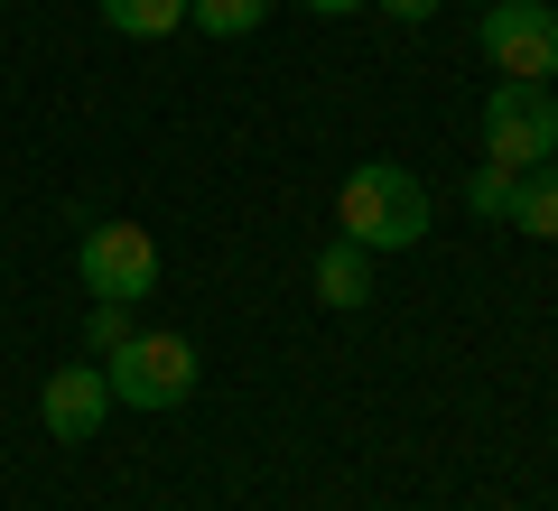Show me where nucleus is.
I'll return each mask as SVG.
<instances>
[{"label": "nucleus", "instance_id": "obj_1", "mask_svg": "<svg viewBox=\"0 0 558 511\" xmlns=\"http://www.w3.org/2000/svg\"><path fill=\"white\" fill-rule=\"evenodd\" d=\"M336 223L363 252H410V242H428V186L410 168H391V158H373V168H354L336 186Z\"/></svg>", "mask_w": 558, "mask_h": 511}, {"label": "nucleus", "instance_id": "obj_2", "mask_svg": "<svg viewBox=\"0 0 558 511\" xmlns=\"http://www.w3.org/2000/svg\"><path fill=\"white\" fill-rule=\"evenodd\" d=\"M102 381H112L121 410H178L196 391V344L186 334H131L102 354Z\"/></svg>", "mask_w": 558, "mask_h": 511}, {"label": "nucleus", "instance_id": "obj_3", "mask_svg": "<svg viewBox=\"0 0 558 511\" xmlns=\"http://www.w3.org/2000/svg\"><path fill=\"white\" fill-rule=\"evenodd\" d=\"M475 47L494 57L502 84H549L558 75V10L549 0H494L475 20Z\"/></svg>", "mask_w": 558, "mask_h": 511}, {"label": "nucleus", "instance_id": "obj_4", "mask_svg": "<svg viewBox=\"0 0 558 511\" xmlns=\"http://www.w3.org/2000/svg\"><path fill=\"white\" fill-rule=\"evenodd\" d=\"M484 158H502V168H539V158H558V102H549V84H494V94H484Z\"/></svg>", "mask_w": 558, "mask_h": 511}, {"label": "nucleus", "instance_id": "obj_5", "mask_svg": "<svg viewBox=\"0 0 558 511\" xmlns=\"http://www.w3.org/2000/svg\"><path fill=\"white\" fill-rule=\"evenodd\" d=\"M84 289L94 297H121V307H140V297H159V242L140 233V223H94L75 252Z\"/></svg>", "mask_w": 558, "mask_h": 511}, {"label": "nucleus", "instance_id": "obj_6", "mask_svg": "<svg viewBox=\"0 0 558 511\" xmlns=\"http://www.w3.org/2000/svg\"><path fill=\"white\" fill-rule=\"evenodd\" d=\"M38 418H47V437H57V447H94V428L112 418V381H102L94 363H65V373H47Z\"/></svg>", "mask_w": 558, "mask_h": 511}, {"label": "nucleus", "instance_id": "obj_7", "mask_svg": "<svg viewBox=\"0 0 558 511\" xmlns=\"http://www.w3.org/2000/svg\"><path fill=\"white\" fill-rule=\"evenodd\" d=\"M317 297H326V307H344V316H354L363 297H373V252L336 233V242L317 252Z\"/></svg>", "mask_w": 558, "mask_h": 511}, {"label": "nucleus", "instance_id": "obj_8", "mask_svg": "<svg viewBox=\"0 0 558 511\" xmlns=\"http://www.w3.org/2000/svg\"><path fill=\"white\" fill-rule=\"evenodd\" d=\"M512 233L531 242H558V158H539V168H521V196H512Z\"/></svg>", "mask_w": 558, "mask_h": 511}, {"label": "nucleus", "instance_id": "obj_9", "mask_svg": "<svg viewBox=\"0 0 558 511\" xmlns=\"http://www.w3.org/2000/svg\"><path fill=\"white\" fill-rule=\"evenodd\" d=\"M102 28H121V38H168V28H186V0H102Z\"/></svg>", "mask_w": 558, "mask_h": 511}, {"label": "nucleus", "instance_id": "obj_10", "mask_svg": "<svg viewBox=\"0 0 558 511\" xmlns=\"http://www.w3.org/2000/svg\"><path fill=\"white\" fill-rule=\"evenodd\" d=\"M186 20H196L205 38H252V28L270 20V0H186Z\"/></svg>", "mask_w": 558, "mask_h": 511}, {"label": "nucleus", "instance_id": "obj_11", "mask_svg": "<svg viewBox=\"0 0 558 511\" xmlns=\"http://www.w3.org/2000/svg\"><path fill=\"white\" fill-rule=\"evenodd\" d=\"M512 196H521V168H502V158H484L475 178H465V205H475V215H512Z\"/></svg>", "mask_w": 558, "mask_h": 511}, {"label": "nucleus", "instance_id": "obj_12", "mask_svg": "<svg viewBox=\"0 0 558 511\" xmlns=\"http://www.w3.org/2000/svg\"><path fill=\"white\" fill-rule=\"evenodd\" d=\"M131 307H121V297H94V354H112V344H131Z\"/></svg>", "mask_w": 558, "mask_h": 511}, {"label": "nucleus", "instance_id": "obj_13", "mask_svg": "<svg viewBox=\"0 0 558 511\" xmlns=\"http://www.w3.org/2000/svg\"><path fill=\"white\" fill-rule=\"evenodd\" d=\"M373 10H391V20H438V0H373Z\"/></svg>", "mask_w": 558, "mask_h": 511}, {"label": "nucleus", "instance_id": "obj_14", "mask_svg": "<svg viewBox=\"0 0 558 511\" xmlns=\"http://www.w3.org/2000/svg\"><path fill=\"white\" fill-rule=\"evenodd\" d=\"M307 10H317V20H344V10H363V0H307Z\"/></svg>", "mask_w": 558, "mask_h": 511}]
</instances>
